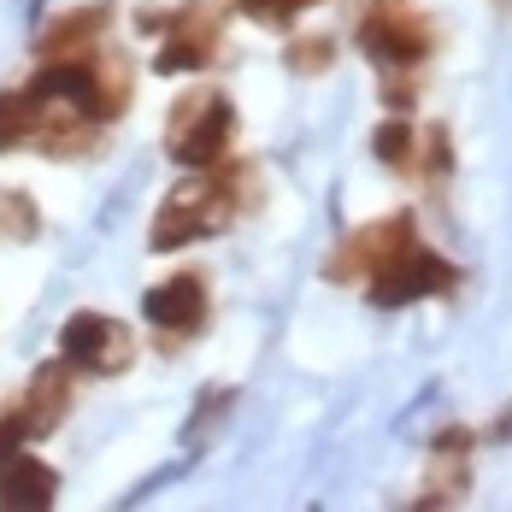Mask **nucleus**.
Instances as JSON below:
<instances>
[{"label": "nucleus", "instance_id": "f257e3e1", "mask_svg": "<svg viewBox=\"0 0 512 512\" xmlns=\"http://www.w3.org/2000/svg\"><path fill=\"white\" fill-rule=\"evenodd\" d=\"M230 212H236L230 183H218V177L177 183L171 201L159 206V218H154V248H183V242H195V236H212V230L230 224Z\"/></svg>", "mask_w": 512, "mask_h": 512}, {"label": "nucleus", "instance_id": "f03ea898", "mask_svg": "<svg viewBox=\"0 0 512 512\" xmlns=\"http://www.w3.org/2000/svg\"><path fill=\"white\" fill-rule=\"evenodd\" d=\"M230 130H236V112L224 95H189V101H177L171 112V124H165V142H171V154L183 159V165H218L224 148H230Z\"/></svg>", "mask_w": 512, "mask_h": 512}, {"label": "nucleus", "instance_id": "7ed1b4c3", "mask_svg": "<svg viewBox=\"0 0 512 512\" xmlns=\"http://www.w3.org/2000/svg\"><path fill=\"white\" fill-rule=\"evenodd\" d=\"M359 48L371 53L377 65H418L430 53V24L412 6H401V0H377L359 18Z\"/></svg>", "mask_w": 512, "mask_h": 512}, {"label": "nucleus", "instance_id": "20e7f679", "mask_svg": "<svg viewBox=\"0 0 512 512\" xmlns=\"http://www.w3.org/2000/svg\"><path fill=\"white\" fill-rule=\"evenodd\" d=\"M460 283V271L448 265V259H436L424 242H412L401 259H389L383 271H371V301L377 307H407L418 295H442V289H454Z\"/></svg>", "mask_w": 512, "mask_h": 512}, {"label": "nucleus", "instance_id": "39448f33", "mask_svg": "<svg viewBox=\"0 0 512 512\" xmlns=\"http://www.w3.org/2000/svg\"><path fill=\"white\" fill-rule=\"evenodd\" d=\"M59 348H65L71 365H83V371H124L130 354H136L130 330H124L118 318H106V312H77V318H65Z\"/></svg>", "mask_w": 512, "mask_h": 512}, {"label": "nucleus", "instance_id": "423d86ee", "mask_svg": "<svg viewBox=\"0 0 512 512\" xmlns=\"http://www.w3.org/2000/svg\"><path fill=\"white\" fill-rule=\"evenodd\" d=\"M418 242V230H412V218L407 212H395V218H383V224H365L359 236H348V248H342V259L330 265L336 277H354V271H383L389 259H401Z\"/></svg>", "mask_w": 512, "mask_h": 512}, {"label": "nucleus", "instance_id": "0eeeda50", "mask_svg": "<svg viewBox=\"0 0 512 512\" xmlns=\"http://www.w3.org/2000/svg\"><path fill=\"white\" fill-rule=\"evenodd\" d=\"M212 48H218V24H212V12H206V6H189V12H177L171 30H165L159 71H195V65L212 59Z\"/></svg>", "mask_w": 512, "mask_h": 512}, {"label": "nucleus", "instance_id": "6e6552de", "mask_svg": "<svg viewBox=\"0 0 512 512\" xmlns=\"http://www.w3.org/2000/svg\"><path fill=\"white\" fill-rule=\"evenodd\" d=\"M142 312L154 318L159 330H171V336L201 330V318H206L201 277H171V283H154V289H148V301H142Z\"/></svg>", "mask_w": 512, "mask_h": 512}, {"label": "nucleus", "instance_id": "1a4fd4ad", "mask_svg": "<svg viewBox=\"0 0 512 512\" xmlns=\"http://www.w3.org/2000/svg\"><path fill=\"white\" fill-rule=\"evenodd\" d=\"M65 407H71V371H65V365H42V371L30 377V389H24L18 430H24V436H48L53 424L65 418Z\"/></svg>", "mask_w": 512, "mask_h": 512}, {"label": "nucleus", "instance_id": "9d476101", "mask_svg": "<svg viewBox=\"0 0 512 512\" xmlns=\"http://www.w3.org/2000/svg\"><path fill=\"white\" fill-rule=\"evenodd\" d=\"M53 501V471L30 454H12L0 465V507H48Z\"/></svg>", "mask_w": 512, "mask_h": 512}, {"label": "nucleus", "instance_id": "9b49d317", "mask_svg": "<svg viewBox=\"0 0 512 512\" xmlns=\"http://www.w3.org/2000/svg\"><path fill=\"white\" fill-rule=\"evenodd\" d=\"M101 12H71V18H59L48 36H42V53L48 59H77V53L95 48V36H101Z\"/></svg>", "mask_w": 512, "mask_h": 512}, {"label": "nucleus", "instance_id": "f8f14e48", "mask_svg": "<svg viewBox=\"0 0 512 512\" xmlns=\"http://www.w3.org/2000/svg\"><path fill=\"white\" fill-rule=\"evenodd\" d=\"M30 130H42V95H0V148L24 142Z\"/></svg>", "mask_w": 512, "mask_h": 512}, {"label": "nucleus", "instance_id": "ddd939ff", "mask_svg": "<svg viewBox=\"0 0 512 512\" xmlns=\"http://www.w3.org/2000/svg\"><path fill=\"white\" fill-rule=\"evenodd\" d=\"M371 148H377V159H383V165H395V171H401V165H412V148H418V136H412V124H401V118H395V124H383V130H377V136H371Z\"/></svg>", "mask_w": 512, "mask_h": 512}, {"label": "nucleus", "instance_id": "4468645a", "mask_svg": "<svg viewBox=\"0 0 512 512\" xmlns=\"http://www.w3.org/2000/svg\"><path fill=\"white\" fill-rule=\"evenodd\" d=\"M0 236H12V242H30L36 236V206L24 201L18 189L0 195Z\"/></svg>", "mask_w": 512, "mask_h": 512}, {"label": "nucleus", "instance_id": "2eb2a0df", "mask_svg": "<svg viewBox=\"0 0 512 512\" xmlns=\"http://www.w3.org/2000/svg\"><path fill=\"white\" fill-rule=\"evenodd\" d=\"M295 71H324L330 65V42L324 36H312V42H295V59H289Z\"/></svg>", "mask_w": 512, "mask_h": 512}, {"label": "nucleus", "instance_id": "dca6fc26", "mask_svg": "<svg viewBox=\"0 0 512 512\" xmlns=\"http://www.w3.org/2000/svg\"><path fill=\"white\" fill-rule=\"evenodd\" d=\"M18 442H24V430H18V418H6V424H0V465L18 454Z\"/></svg>", "mask_w": 512, "mask_h": 512}, {"label": "nucleus", "instance_id": "f3484780", "mask_svg": "<svg viewBox=\"0 0 512 512\" xmlns=\"http://www.w3.org/2000/svg\"><path fill=\"white\" fill-rule=\"evenodd\" d=\"M365 6H377V0H365Z\"/></svg>", "mask_w": 512, "mask_h": 512}]
</instances>
